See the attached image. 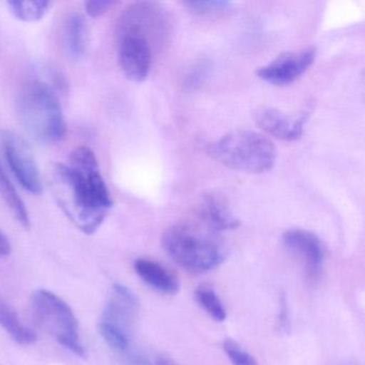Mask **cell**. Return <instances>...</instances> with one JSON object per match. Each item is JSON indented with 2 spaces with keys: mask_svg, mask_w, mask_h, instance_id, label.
Instances as JSON below:
<instances>
[{
  "mask_svg": "<svg viewBox=\"0 0 365 365\" xmlns=\"http://www.w3.org/2000/svg\"><path fill=\"white\" fill-rule=\"evenodd\" d=\"M48 182L70 221L84 234H95L113 207L95 153L88 147H78L69 163L52 166Z\"/></svg>",
  "mask_w": 365,
  "mask_h": 365,
  "instance_id": "6da1fadb",
  "label": "cell"
},
{
  "mask_svg": "<svg viewBox=\"0 0 365 365\" xmlns=\"http://www.w3.org/2000/svg\"><path fill=\"white\" fill-rule=\"evenodd\" d=\"M157 11L147 4H135L119 21V65L127 78L142 83L148 78L151 69V50L149 36L155 27L160 29Z\"/></svg>",
  "mask_w": 365,
  "mask_h": 365,
  "instance_id": "7a4b0ae2",
  "label": "cell"
},
{
  "mask_svg": "<svg viewBox=\"0 0 365 365\" xmlns=\"http://www.w3.org/2000/svg\"><path fill=\"white\" fill-rule=\"evenodd\" d=\"M166 254L181 268L202 273L217 268L225 259V247L217 234L202 224L178 223L162 236Z\"/></svg>",
  "mask_w": 365,
  "mask_h": 365,
  "instance_id": "3957f363",
  "label": "cell"
},
{
  "mask_svg": "<svg viewBox=\"0 0 365 365\" xmlns=\"http://www.w3.org/2000/svg\"><path fill=\"white\" fill-rule=\"evenodd\" d=\"M16 112L21 125L39 142H59L67 133L58 98L46 83L27 85L19 95Z\"/></svg>",
  "mask_w": 365,
  "mask_h": 365,
  "instance_id": "277c9868",
  "label": "cell"
},
{
  "mask_svg": "<svg viewBox=\"0 0 365 365\" xmlns=\"http://www.w3.org/2000/svg\"><path fill=\"white\" fill-rule=\"evenodd\" d=\"M208 155L232 170L251 174L268 172L277 160L272 140L253 131H236L211 143Z\"/></svg>",
  "mask_w": 365,
  "mask_h": 365,
  "instance_id": "5b68a950",
  "label": "cell"
},
{
  "mask_svg": "<svg viewBox=\"0 0 365 365\" xmlns=\"http://www.w3.org/2000/svg\"><path fill=\"white\" fill-rule=\"evenodd\" d=\"M31 311L38 324L63 347L78 356H85L78 319L70 305L54 292L38 289L31 294Z\"/></svg>",
  "mask_w": 365,
  "mask_h": 365,
  "instance_id": "8992f818",
  "label": "cell"
},
{
  "mask_svg": "<svg viewBox=\"0 0 365 365\" xmlns=\"http://www.w3.org/2000/svg\"><path fill=\"white\" fill-rule=\"evenodd\" d=\"M140 311L138 297L123 284H115L100 318V334L113 349L125 351Z\"/></svg>",
  "mask_w": 365,
  "mask_h": 365,
  "instance_id": "52a82bcc",
  "label": "cell"
},
{
  "mask_svg": "<svg viewBox=\"0 0 365 365\" xmlns=\"http://www.w3.org/2000/svg\"><path fill=\"white\" fill-rule=\"evenodd\" d=\"M0 153L26 191L34 195L42 193L41 175L33 150L24 138L14 132H0Z\"/></svg>",
  "mask_w": 365,
  "mask_h": 365,
  "instance_id": "ba28073f",
  "label": "cell"
},
{
  "mask_svg": "<svg viewBox=\"0 0 365 365\" xmlns=\"http://www.w3.org/2000/svg\"><path fill=\"white\" fill-rule=\"evenodd\" d=\"M315 55L313 48L298 53H284L268 65L259 68L258 78L277 86L292 84L313 65Z\"/></svg>",
  "mask_w": 365,
  "mask_h": 365,
  "instance_id": "9c48e42d",
  "label": "cell"
},
{
  "mask_svg": "<svg viewBox=\"0 0 365 365\" xmlns=\"http://www.w3.org/2000/svg\"><path fill=\"white\" fill-rule=\"evenodd\" d=\"M307 117V110L300 113L298 116L285 114L277 108L267 106L259 108L254 112V120L260 129L286 142H292L300 138Z\"/></svg>",
  "mask_w": 365,
  "mask_h": 365,
  "instance_id": "30bf717a",
  "label": "cell"
},
{
  "mask_svg": "<svg viewBox=\"0 0 365 365\" xmlns=\"http://www.w3.org/2000/svg\"><path fill=\"white\" fill-rule=\"evenodd\" d=\"M286 249L289 250L304 264L307 275L315 277L319 273L324 259V247L320 239L309 230L292 228L282 237Z\"/></svg>",
  "mask_w": 365,
  "mask_h": 365,
  "instance_id": "8fae6325",
  "label": "cell"
},
{
  "mask_svg": "<svg viewBox=\"0 0 365 365\" xmlns=\"http://www.w3.org/2000/svg\"><path fill=\"white\" fill-rule=\"evenodd\" d=\"M198 217L206 227L215 232L236 230L240 226V221L230 210L226 198L213 192L202 196Z\"/></svg>",
  "mask_w": 365,
  "mask_h": 365,
  "instance_id": "7c38bea8",
  "label": "cell"
},
{
  "mask_svg": "<svg viewBox=\"0 0 365 365\" xmlns=\"http://www.w3.org/2000/svg\"><path fill=\"white\" fill-rule=\"evenodd\" d=\"M134 270L142 281L157 292L164 294H176L179 292L180 285L177 277L155 260L138 258L134 262Z\"/></svg>",
  "mask_w": 365,
  "mask_h": 365,
  "instance_id": "4fadbf2b",
  "label": "cell"
},
{
  "mask_svg": "<svg viewBox=\"0 0 365 365\" xmlns=\"http://www.w3.org/2000/svg\"><path fill=\"white\" fill-rule=\"evenodd\" d=\"M66 50L73 59H80L86 52L87 24L84 16L81 14H72L66 23Z\"/></svg>",
  "mask_w": 365,
  "mask_h": 365,
  "instance_id": "5bb4252c",
  "label": "cell"
},
{
  "mask_svg": "<svg viewBox=\"0 0 365 365\" xmlns=\"http://www.w3.org/2000/svg\"><path fill=\"white\" fill-rule=\"evenodd\" d=\"M0 195L5 200L8 208L11 210L12 215L16 217V221L23 227L29 230V227H31V219H29V210H27L22 198L16 192V187H14L12 181L10 180L7 173H6L5 166H4L1 158H0Z\"/></svg>",
  "mask_w": 365,
  "mask_h": 365,
  "instance_id": "9a60e30c",
  "label": "cell"
},
{
  "mask_svg": "<svg viewBox=\"0 0 365 365\" xmlns=\"http://www.w3.org/2000/svg\"><path fill=\"white\" fill-rule=\"evenodd\" d=\"M0 326L21 345H31L37 339L35 333L21 322L14 307L3 298H0Z\"/></svg>",
  "mask_w": 365,
  "mask_h": 365,
  "instance_id": "2e32d148",
  "label": "cell"
},
{
  "mask_svg": "<svg viewBox=\"0 0 365 365\" xmlns=\"http://www.w3.org/2000/svg\"><path fill=\"white\" fill-rule=\"evenodd\" d=\"M11 14L23 22H37L42 20L50 10V1L43 0H26V1H9Z\"/></svg>",
  "mask_w": 365,
  "mask_h": 365,
  "instance_id": "e0dca14e",
  "label": "cell"
},
{
  "mask_svg": "<svg viewBox=\"0 0 365 365\" xmlns=\"http://www.w3.org/2000/svg\"><path fill=\"white\" fill-rule=\"evenodd\" d=\"M195 298L198 304L213 319L221 322H224L227 317V313H226L223 302L217 296L215 290L208 284H202V285L198 286L197 289L195 290Z\"/></svg>",
  "mask_w": 365,
  "mask_h": 365,
  "instance_id": "ac0fdd59",
  "label": "cell"
},
{
  "mask_svg": "<svg viewBox=\"0 0 365 365\" xmlns=\"http://www.w3.org/2000/svg\"><path fill=\"white\" fill-rule=\"evenodd\" d=\"M185 6L189 8L190 11L200 16H209V14H221L232 9V4L228 1H219V0H209V1H187Z\"/></svg>",
  "mask_w": 365,
  "mask_h": 365,
  "instance_id": "d6986e66",
  "label": "cell"
},
{
  "mask_svg": "<svg viewBox=\"0 0 365 365\" xmlns=\"http://www.w3.org/2000/svg\"><path fill=\"white\" fill-rule=\"evenodd\" d=\"M223 348L226 356L234 365H258L255 358L232 339H225Z\"/></svg>",
  "mask_w": 365,
  "mask_h": 365,
  "instance_id": "ffe728a7",
  "label": "cell"
},
{
  "mask_svg": "<svg viewBox=\"0 0 365 365\" xmlns=\"http://www.w3.org/2000/svg\"><path fill=\"white\" fill-rule=\"evenodd\" d=\"M113 5L114 1L112 0H91L85 4V9L91 18H99L108 11Z\"/></svg>",
  "mask_w": 365,
  "mask_h": 365,
  "instance_id": "44dd1931",
  "label": "cell"
},
{
  "mask_svg": "<svg viewBox=\"0 0 365 365\" xmlns=\"http://www.w3.org/2000/svg\"><path fill=\"white\" fill-rule=\"evenodd\" d=\"M11 253V243L5 234L0 230V257H5Z\"/></svg>",
  "mask_w": 365,
  "mask_h": 365,
  "instance_id": "7402d4cb",
  "label": "cell"
},
{
  "mask_svg": "<svg viewBox=\"0 0 365 365\" xmlns=\"http://www.w3.org/2000/svg\"><path fill=\"white\" fill-rule=\"evenodd\" d=\"M279 312H281V315H279V326H281V328L287 329L288 326V316H287V307H286V300L285 298H283V303H282V307L281 309H279Z\"/></svg>",
  "mask_w": 365,
  "mask_h": 365,
  "instance_id": "603a6c76",
  "label": "cell"
},
{
  "mask_svg": "<svg viewBox=\"0 0 365 365\" xmlns=\"http://www.w3.org/2000/svg\"><path fill=\"white\" fill-rule=\"evenodd\" d=\"M155 365H177L176 363L173 362V361H170V359L166 358H158L157 360H155Z\"/></svg>",
  "mask_w": 365,
  "mask_h": 365,
  "instance_id": "cb8c5ba5",
  "label": "cell"
}]
</instances>
